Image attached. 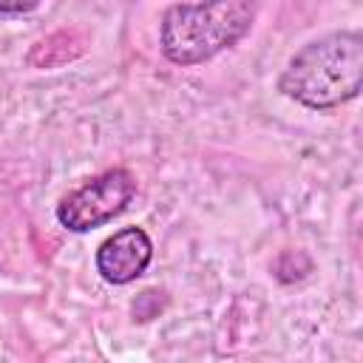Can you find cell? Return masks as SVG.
<instances>
[{
	"instance_id": "cell-1",
	"label": "cell",
	"mask_w": 363,
	"mask_h": 363,
	"mask_svg": "<svg viewBox=\"0 0 363 363\" xmlns=\"http://www.w3.org/2000/svg\"><path fill=\"white\" fill-rule=\"evenodd\" d=\"M363 88V34L332 31L306 43L281 71L278 91L312 111L354 99Z\"/></svg>"
},
{
	"instance_id": "cell-2",
	"label": "cell",
	"mask_w": 363,
	"mask_h": 363,
	"mask_svg": "<svg viewBox=\"0 0 363 363\" xmlns=\"http://www.w3.org/2000/svg\"><path fill=\"white\" fill-rule=\"evenodd\" d=\"M252 20L255 6L247 0L176 3L164 9L159 45L173 65H199L235 45L252 28Z\"/></svg>"
},
{
	"instance_id": "cell-5",
	"label": "cell",
	"mask_w": 363,
	"mask_h": 363,
	"mask_svg": "<svg viewBox=\"0 0 363 363\" xmlns=\"http://www.w3.org/2000/svg\"><path fill=\"white\" fill-rule=\"evenodd\" d=\"M37 9V3H17V6H3L0 3V17H6V14H26V11H34Z\"/></svg>"
},
{
	"instance_id": "cell-4",
	"label": "cell",
	"mask_w": 363,
	"mask_h": 363,
	"mask_svg": "<svg viewBox=\"0 0 363 363\" xmlns=\"http://www.w3.org/2000/svg\"><path fill=\"white\" fill-rule=\"evenodd\" d=\"M150 261H153V241L142 227H122L111 238H105L96 250V272L116 286L136 281Z\"/></svg>"
},
{
	"instance_id": "cell-3",
	"label": "cell",
	"mask_w": 363,
	"mask_h": 363,
	"mask_svg": "<svg viewBox=\"0 0 363 363\" xmlns=\"http://www.w3.org/2000/svg\"><path fill=\"white\" fill-rule=\"evenodd\" d=\"M133 193H136V179L125 167L105 170L60 199L57 221L71 233L96 230L111 218H116L119 213H125Z\"/></svg>"
}]
</instances>
